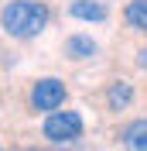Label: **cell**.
I'll list each match as a JSON object with an SVG mask.
<instances>
[{
    "label": "cell",
    "instance_id": "cell-7",
    "mask_svg": "<svg viewBox=\"0 0 147 151\" xmlns=\"http://www.w3.org/2000/svg\"><path fill=\"white\" fill-rule=\"evenodd\" d=\"M106 103H110V110H127L133 103V86L130 83H113L106 89Z\"/></svg>",
    "mask_w": 147,
    "mask_h": 151
},
{
    "label": "cell",
    "instance_id": "cell-4",
    "mask_svg": "<svg viewBox=\"0 0 147 151\" xmlns=\"http://www.w3.org/2000/svg\"><path fill=\"white\" fill-rule=\"evenodd\" d=\"M69 14H72L75 21H106L110 10L103 7L99 0H72V4H69Z\"/></svg>",
    "mask_w": 147,
    "mask_h": 151
},
{
    "label": "cell",
    "instance_id": "cell-2",
    "mask_svg": "<svg viewBox=\"0 0 147 151\" xmlns=\"http://www.w3.org/2000/svg\"><path fill=\"white\" fill-rule=\"evenodd\" d=\"M41 134L51 144H72V141L82 137V117L75 110H51L45 127H41Z\"/></svg>",
    "mask_w": 147,
    "mask_h": 151
},
{
    "label": "cell",
    "instance_id": "cell-11",
    "mask_svg": "<svg viewBox=\"0 0 147 151\" xmlns=\"http://www.w3.org/2000/svg\"><path fill=\"white\" fill-rule=\"evenodd\" d=\"M34 151H38V148H34Z\"/></svg>",
    "mask_w": 147,
    "mask_h": 151
},
{
    "label": "cell",
    "instance_id": "cell-8",
    "mask_svg": "<svg viewBox=\"0 0 147 151\" xmlns=\"http://www.w3.org/2000/svg\"><path fill=\"white\" fill-rule=\"evenodd\" d=\"M123 17L133 31H144L147 35V0H130L127 10H123Z\"/></svg>",
    "mask_w": 147,
    "mask_h": 151
},
{
    "label": "cell",
    "instance_id": "cell-5",
    "mask_svg": "<svg viewBox=\"0 0 147 151\" xmlns=\"http://www.w3.org/2000/svg\"><path fill=\"white\" fill-rule=\"evenodd\" d=\"M120 137L127 151H147V120H130Z\"/></svg>",
    "mask_w": 147,
    "mask_h": 151
},
{
    "label": "cell",
    "instance_id": "cell-1",
    "mask_svg": "<svg viewBox=\"0 0 147 151\" xmlns=\"http://www.w3.org/2000/svg\"><path fill=\"white\" fill-rule=\"evenodd\" d=\"M48 21H51V10L41 0H10L0 10V24L10 38H38L48 28Z\"/></svg>",
    "mask_w": 147,
    "mask_h": 151
},
{
    "label": "cell",
    "instance_id": "cell-3",
    "mask_svg": "<svg viewBox=\"0 0 147 151\" xmlns=\"http://www.w3.org/2000/svg\"><path fill=\"white\" fill-rule=\"evenodd\" d=\"M65 83L62 79H55V76H45V79H38L34 86H31V106L41 113H51L58 110V106L65 103Z\"/></svg>",
    "mask_w": 147,
    "mask_h": 151
},
{
    "label": "cell",
    "instance_id": "cell-10",
    "mask_svg": "<svg viewBox=\"0 0 147 151\" xmlns=\"http://www.w3.org/2000/svg\"><path fill=\"white\" fill-rule=\"evenodd\" d=\"M0 151H4V148H0Z\"/></svg>",
    "mask_w": 147,
    "mask_h": 151
},
{
    "label": "cell",
    "instance_id": "cell-6",
    "mask_svg": "<svg viewBox=\"0 0 147 151\" xmlns=\"http://www.w3.org/2000/svg\"><path fill=\"white\" fill-rule=\"evenodd\" d=\"M65 52H69L75 62H82V58H92V55H96L99 45H96L92 38H86V35H72L69 41H65Z\"/></svg>",
    "mask_w": 147,
    "mask_h": 151
},
{
    "label": "cell",
    "instance_id": "cell-9",
    "mask_svg": "<svg viewBox=\"0 0 147 151\" xmlns=\"http://www.w3.org/2000/svg\"><path fill=\"white\" fill-rule=\"evenodd\" d=\"M137 62H140V69H144V72H147V48H144V52H140V58H137Z\"/></svg>",
    "mask_w": 147,
    "mask_h": 151
}]
</instances>
